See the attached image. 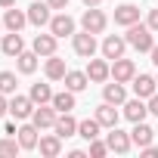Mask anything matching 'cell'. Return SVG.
Instances as JSON below:
<instances>
[{"label":"cell","instance_id":"cell-11","mask_svg":"<svg viewBox=\"0 0 158 158\" xmlns=\"http://www.w3.org/2000/svg\"><path fill=\"white\" fill-rule=\"evenodd\" d=\"M124 47H127V37L109 34V37L102 40V56H106V59H121V56H124Z\"/></svg>","mask_w":158,"mask_h":158},{"label":"cell","instance_id":"cell-18","mask_svg":"<svg viewBox=\"0 0 158 158\" xmlns=\"http://www.w3.org/2000/svg\"><path fill=\"white\" fill-rule=\"evenodd\" d=\"M130 139H133V146H139V149H143V146H149V143L155 139V130H152L146 121H136V124H133V130H130Z\"/></svg>","mask_w":158,"mask_h":158},{"label":"cell","instance_id":"cell-3","mask_svg":"<svg viewBox=\"0 0 158 158\" xmlns=\"http://www.w3.org/2000/svg\"><path fill=\"white\" fill-rule=\"evenodd\" d=\"M106 143H109V152H118V155H127V152H130V146H133L130 133H124V130H118V127H109Z\"/></svg>","mask_w":158,"mask_h":158},{"label":"cell","instance_id":"cell-33","mask_svg":"<svg viewBox=\"0 0 158 158\" xmlns=\"http://www.w3.org/2000/svg\"><path fill=\"white\" fill-rule=\"evenodd\" d=\"M146 106H149V115H155V118H158V93H152Z\"/></svg>","mask_w":158,"mask_h":158},{"label":"cell","instance_id":"cell-23","mask_svg":"<svg viewBox=\"0 0 158 158\" xmlns=\"http://www.w3.org/2000/svg\"><path fill=\"white\" fill-rule=\"evenodd\" d=\"M19 143H22V149H37V143H40V136H37V127L34 124H22L19 127Z\"/></svg>","mask_w":158,"mask_h":158},{"label":"cell","instance_id":"cell-24","mask_svg":"<svg viewBox=\"0 0 158 158\" xmlns=\"http://www.w3.org/2000/svg\"><path fill=\"white\" fill-rule=\"evenodd\" d=\"M37 149H40V155H47V158H56L59 152H62V136H40V143H37Z\"/></svg>","mask_w":158,"mask_h":158},{"label":"cell","instance_id":"cell-22","mask_svg":"<svg viewBox=\"0 0 158 158\" xmlns=\"http://www.w3.org/2000/svg\"><path fill=\"white\" fill-rule=\"evenodd\" d=\"M0 50H3L6 56H19V53L25 50V40H22V34H19V31H10V34L3 37V44H0Z\"/></svg>","mask_w":158,"mask_h":158},{"label":"cell","instance_id":"cell-30","mask_svg":"<svg viewBox=\"0 0 158 158\" xmlns=\"http://www.w3.org/2000/svg\"><path fill=\"white\" fill-rule=\"evenodd\" d=\"M19 152H22V143L16 136H3L0 139V158H16Z\"/></svg>","mask_w":158,"mask_h":158},{"label":"cell","instance_id":"cell-29","mask_svg":"<svg viewBox=\"0 0 158 158\" xmlns=\"http://www.w3.org/2000/svg\"><path fill=\"white\" fill-rule=\"evenodd\" d=\"M28 96L34 99V106L53 102V90H50V84H31V93H28Z\"/></svg>","mask_w":158,"mask_h":158},{"label":"cell","instance_id":"cell-21","mask_svg":"<svg viewBox=\"0 0 158 158\" xmlns=\"http://www.w3.org/2000/svg\"><path fill=\"white\" fill-rule=\"evenodd\" d=\"M102 99H106V102H112V106H121V102L127 99V90H124V84H121V81H115V84H106V87H102Z\"/></svg>","mask_w":158,"mask_h":158},{"label":"cell","instance_id":"cell-14","mask_svg":"<svg viewBox=\"0 0 158 158\" xmlns=\"http://www.w3.org/2000/svg\"><path fill=\"white\" fill-rule=\"evenodd\" d=\"M28 25V13H22V10H16V6H10L6 13H3V28L6 31H22Z\"/></svg>","mask_w":158,"mask_h":158},{"label":"cell","instance_id":"cell-16","mask_svg":"<svg viewBox=\"0 0 158 158\" xmlns=\"http://www.w3.org/2000/svg\"><path fill=\"white\" fill-rule=\"evenodd\" d=\"M56 40H59V37H56L53 31H50V34H37L34 44H31V50H34L37 56H53V53H56Z\"/></svg>","mask_w":158,"mask_h":158},{"label":"cell","instance_id":"cell-40","mask_svg":"<svg viewBox=\"0 0 158 158\" xmlns=\"http://www.w3.org/2000/svg\"><path fill=\"white\" fill-rule=\"evenodd\" d=\"M102 0H84V6H99Z\"/></svg>","mask_w":158,"mask_h":158},{"label":"cell","instance_id":"cell-1","mask_svg":"<svg viewBox=\"0 0 158 158\" xmlns=\"http://www.w3.org/2000/svg\"><path fill=\"white\" fill-rule=\"evenodd\" d=\"M155 31L149 28V25H143V22H133V25H127V44L133 47V50H139V53H152V47H155V37H152Z\"/></svg>","mask_w":158,"mask_h":158},{"label":"cell","instance_id":"cell-35","mask_svg":"<svg viewBox=\"0 0 158 158\" xmlns=\"http://www.w3.org/2000/svg\"><path fill=\"white\" fill-rule=\"evenodd\" d=\"M152 31H158V10H149V22H146Z\"/></svg>","mask_w":158,"mask_h":158},{"label":"cell","instance_id":"cell-15","mask_svg":"<svg viewBox=\"0 0 158 158\" xmlns=\"http://www.w3.org/2000/svg\"><path fill=\"white\" fill-rule=\"evenodd\" d=\"M133 22H139V6H133V3H121L118 10H115V25H133Z\"/></svg>","mask_w":158,"mask_h":158},{"label":"cell","instance_id":"cell-7","mask_svg":"<svg viewBox=\"0 0 158 158\" xmlns=\"http://www.w3.org/2000/svg\"><path fill=\"white\" fill-rule=\"evenodd\" d=\"M87 77H90L93 84H102V81H109V77H112V65L106 62V56H102V59H93V56H90V65H87Z\"/></svg>","mask_w":158,"mask_h":158},{"label":"cell","instance_id":"cell-27","mask_svg":"<svg viewBox=\"0 0 158 158\" xmlns=\"http://www.w3.org/2000/svg\"><path fill=\"white\" fill-rule=\"evenodd\" d=\"M53 109L56 112H71L74 109V90H62V93H53Z\"/></svg>","mask_w":158,"mask_h":158},{"label":"cell","instance_id":"cell-8","mask_svg":"<svg viewBox=\"0 0 158 158\" xmlns=\"http://www.w3.org/2000/svg\"><path fill=\"white\" fill-rule=\"evenodd\" d=\"M133 74H136V65H133V59H115L112 62V77L115 81H121V84H127V81H133Z\"/></svg>","mask_w":158,"mask_h":158},{"label":"cell","instance_id":"cell-20","mask_svg":"<svg viewBox=\"0 0 158 158\" xmlns=\"http://www.w3.org/2000/svg\"><path fill=\"white\" fill-rule=\"evenodd\" d=\"M93 118H96L102 127H118V118H121V115H118V109H115L112 102H102V106L96 109V115H93Z\"/></svg>","mask_w":158,"mask_h":158},{"label":"cell","instance_id":"cell-5","mask_svg":"<svg viewBox=\"0 0 158 158\" xmlns=\"http://www.w3.org/2000/svg\"><path fill=\"white\" fill-rule=\"evenodd\" d=\"M50 31H53L56 37H74V19L62 10L59 16H53V19H50Z\"/></svg>","mask_w":158,"mask_h":158},{"label":"cell","instance_id":"cell-42","mask_svg":"<svg viewBox=\"0 0 158 158\" xmlns=\"http://www.w3.org/2000/svg\"><path fill=\"white\" fill-rule=\"evenodd\" d=\"M155 81H158V77H155Z\"/></svg>","mask_w":158,"mask_h":158},{"label":"cell","instance_id":"cell-10","mask_svg":"<svg viewBox=\"0 0 158 158\" xmlns=\"http://www.w3.org/2000/svg\"><path fill=\"white\" fill-rule=\"evenodd\" d=\"M50 10H53L50 3H40V0H34V3L28 6V22L37 25V28H40V25H50V19H53Z\"/></svg>","mask_w":158,"mask_h":158},{"label":"cell","instance_id":"cell-39","mask_svg":"<svg viewBox=\"0 0 158 158\" xmlns=\"http://www.w3.org/2000/svg\"><path fill=\"white\" fill-rule=\"evenodd\" d=\"M152 62H155V65H158V44H155V47H152Z\"/></svg>","mask_w":158,"mask_h":158},{"label":"cell","instance_id":"cell-28","mask_svg":"<svg viewBox=\"0 0 158 158\" xmlns=\"http://www.w3.org/2000/svg\"><path fill=\"white\" fill-rule=\"evenodd\" d=\"M16 59H19V71H22V74H34V71H37V59H40V56H37L34 50H31V53L22 50Z\"/></svg>","mask_w":158,"mask_h":158},{"label":"cell","instance_id":"cell-36","mask_svg":"<svg viewBox=\"0 0 158 158\" xmlns=\"http://www.w3.org/2000/svg\"><path fill=\"white\" fill-rule=\"evenodd\" d=\"M10 112V102H6V93H0V118Z\"/></svg>","mask_w":158,"mask_h":158},{"label":"cell","instance_id":"cell-41","mask_svg":"<svg viewBox=\"0 0 158 158\" xmlns=\"http://www.w3.org/2000/svg\"><path fill=\"white\" fill-rule=\"evenodd\" d=\"M0 28H3V22H0Z\"/></svg>","mask_w":158,"mask_h":158},{"label":"cell","instance_id":"cell-4","mask_svg":"<svg viewBox=\"0 0 158 158\" xmlns=\"http://www.w3.org/2000/svg\"><path fill=\"white\" fill-rule=\"evenodd\" d=\"M34 109H37V106H34V99H31V96H19V93H16V96L10 99V115H13L16 121L31 118V115H34Z\"/></svg>","mask_w":158,"mask_h":158},{"label":"cell","instance_id":"cell-19","mask_svg":"<svg viewBox=\"0 0 158 158\" xmlns=\"http://www.w3.org/2000/svg\"><path fill=\"white\" fill-rule=\"evenodd\" d=\"M44 71H47V77L50 81H65V59H59L56 53L53 56H47V65H44Z\"/></svg>","mask_w":158,"mask_h":158},{"label":"cell","instance_id":"cell-12","mask_svg":"<svg viewBox=\"0 0 158 158\" xmlns=\"http://www.w3.org/2000/svg\"><path fill=\"white\" fill-rule=\"evenodd\" d=\"M53 130H56V136L68 139V136H74V133H77V121L71 118V112H59V118H56Z\"/></svg>","mask_w":158,"mask_h":158},{"label":"cell","instance_id":"cell-25","mask_svg":"<svg viewBox=\"0 0 158 158\" xmlns=\"http://www.w3.org/2000/svg\"><path fill=\"white\" fill-rule=\"evenodd\" d=\"M99 130H102V124H99L96 118H87V121H77V136H84L87 143H90V139H99Z\"/></svg>","mask_w":158,"mask_h":158},{"label":"cell","instance_id":"cell-31","mask_svg":"<svg viewBox=\"0 0 158 158\" xmlns=\"http://www.w3.org/2000/svg\"><path fill=\"white\" fill-rule=\"evenodd\" d=\"M0 93H16V74L0 71Z\"/></svg>","mask_w":158,"mask_h":158},{"label":"cell","instance_id":"cell-17","mask_svg":"<svg viewBox=\"0 0 158 158\" xmlns=\"http://www.w3.org/2000/svg\"><path fill=\"white\" fill-rule=\"evenodd\" d=\"M146 115H149V106H146L139 96L130 99V102H124V118H127V121L136 124V121H146Z\"/></svg>","mask_w":158,"mask_h":158},{"label":"cell","instance_id":"cell-32","mask_svg":"<svg viewBox=\"0 0 158 158\" xmlns=\"http://www.w3.org/2000/svg\"><path fill=\"white\" fill-rule=\"evenodd\" d=\"M109 152V143H99V139H90V155L93 158H102Z\"/></svg>","mask_w":158,"mask_h":158},{"label":"cell","instance_id":"cell-2","mask_svg":"<svg viewBox=\"0 0 158 158\" xmlns=\"http://www.w3.org/2000/svg\"><path fill=\"white\" fill-rule=\"evenodd\" d=\"M81 25H84V31H90V34H102V31H106V25H109V19H106V13H102V10L87 6V13L81 16Z\"/></svg>","mask_w":158,"mask_h":158},{"label":"cell","instance_id":"cell-13","mask_svg":"<svg viewBox=\"0 0 158 158\" xmlns=\"http://www.w3.org/2000/svg\"><path fill=\"white\" fill-rule=\"evenodd\" d=\"M74 53H77V56H84V59H90V56L96 53V37H93L90 31L74 34Z\"/></svg>","mask_w":158,"mask_h":158},{"label":"cell","instance_id":"cell-38","mask_svg":"<svg viewBox=\"0 0 158 158\" xmlns=\"http://www.w3.org/2000/svg\"><path fill=\"white\" fill-rule=\"evenodd\" d=\"M0 6H3V10H10V6H16V0H0Z\"/></svg>","mask_w":158,"mask_h":158},{"label":"cell","instance_id":"cell-37","mask_svg":"<svg viewBox=\"0 0 158 158\" xmlns=\"http://www.w3.org/2000/svg\"><path fill=\"white\" fill-rule=\"evenodd\" d=\"M53 10H68V0H47Z\"/></svg>","mask_w":158,"mask_h":158},{"label":"cell","instance_id":"cell-34","mask_svg":"<svg viewBox=\"0 0 158 158\" xmlns=\"http://www.w3.org/2000/svg\"><path fill=\"white\" fill-rule=\"evenodd\" d=\"M139 152H143L146 158H158V146H152V143H149V146H143Z\"/></svg>","mask_w":158,"mask_h":158},{"label":"cell","instance_id":"cell-6","mask_svg":"<svg viewBox=\"0 0 158 158\" xmlns=\"http://www.w3.org/2000/svg\"><path fill=\"white\" fill-rule=\"evenodd\" d=\"M56 118H59V112L53 109V102H50V106L44 102V106H37V109H34L31 124H34L37 130H44V127H53V124H56Z\"/></svg>","mask_w":158,"mask_h":158},{"label":"cell","instance_id":"cell-26","mask_svg":"<svg viewBox=\"0 0 158 158\" xmlns=\"http://www.w3.org/2000/svg\"><path fill=\"white\" fill-rule=\"evenodd\" d=\"M90 84V77H87V71H65V87L68 90H74V93H81L84 87Z\"/></svg>","mask_w":158,"mask_h":158},{"label":"cell","instance_id":"cell-9","mask_svg":"<svg viewBox=\"0 0 158 158\" xmlns=\"http://www.w3.org/2000/svg\"><path fill=\"white\" fill-rule=\"evenodd\" d=\"M155 90H158V81H155L152 74H133V93L139 99H149Z\"/></svg>","mask_w":158,"mask_h":158}]
</instances>
